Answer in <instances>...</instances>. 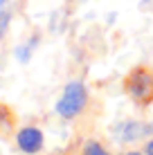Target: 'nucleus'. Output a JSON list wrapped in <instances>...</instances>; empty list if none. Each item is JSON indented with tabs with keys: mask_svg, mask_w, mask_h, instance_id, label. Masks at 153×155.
<instances>
[{
	"mask_svg": "<svg viewBox=\"0 0 153 155\" xmlns=\"http://www.w3.org/2000/svg\"><path fill=\"white\" fill-rule=\"evenodd\" d=\"M144 155H153V140H149L144 144Z\"/></svg>",
	"mask_w": 153,
	"mask_h": 155,
	"instance_id": "nucleus-9",
	"label": "nucleus"
},
{
	"mask_svg": "<svg viewBox=\"0 0 153 155\" xmlns=\"http://www.w3.org/2000/svg\"><path fill=\"white\" fill-rule=\"evenodd\" d=\"M88 104V90L81 81H70L63 88L59 101H56V113L63 119H72L86 108Z\"/></svg>",
	"mask_w": 153,
	"mask_h": 155,
	"instance_id": "nucleus-1",
	"label": "nucleus"
},
{
	"mask_svg": "<svg viewBox=\"0 0 153 155\" xmlns=\"http://www.w3.org/2000/svg\"><path fill=\"white\" fill-rule=\"evenodd\" d=\"M126 92L135 101H149L153 97V74L146 68H135L126 77Z\"/></svg>",
	"mask_w": 153,
	"mask_h": 155,
	"instance_id": "nucleus-2",
	"label": "nucleus"
},
{
	"mask_svg": "<svg viewBox=\"0 0 153 155\" xmlns=\"http://www.w3.org/2000/svg\"><path fill=\"white\" fill-rule=\"evenodd\" d=\"M16 144L23 153L27 155H34V153H41L43 151V144H45V137H43V130L36 126H25L16 133Z\"/></svg>",
	"mask_w": 153,
	"mask_h": 155,
	"instance_id": "nucleus-3",
	"label": "nucleus"
},
{
	"mask_svg": "<svg viewBox=\"0 0 153 155\" xmlns=\"http://www.w3.org/2000/svg\"><path fill=\"white\" fill-rule=\"evenodd\" d=\"M32 47H34V41L25 43V45H20V47H16V56L20 58V63H27V61H29V54H32Z\"/></svg>",
	"mask_w": 153,
	"mask_h": 155,
	"instance_id": "nucleus-6",
	"label": "nucleus"
},
{
	"mask_svg": "<svg viewBox=\"0 0 153 155\" xmlns=\"http://www.w3.org/2000/svg\"><path fill=\"white\" fill-rule=\"evenodd\" d=\"M7 25H9V14H2L0 16V41H2L5 31H7Z\"/></svg>",
	"mask_w": 153,
	"mask_h": 155,
	"instance_id": "nucleus-8",
	"label": "nucleus"
},
{
	"mask_svg": "<svg viewBox=\"0 0 153 155\" xmlns=\"http://www.w3.org/2000/svg\"><path fill=\"white\" fill-rule=\"evenodd\" d=\"M83 155H110L106 148L101 146L99 142H95V140H88L86 144H83Z\"/></svg>",
	"mask_w": 153,
	"mask_h": 155,
	"instance_id": "nucleus-5",
	"label": "nucleus"
},
{
	"mask_svg": "<svg viewBox=\"0 0 153 155\" xmlns=\"http://www.w3.org/2000/svg\"><path fill=\"white\" fill-rule=\"evenodd\" d=\"M144 124H140V121H126L117 128V140L122 142H133V140H140L142 135H144Z\"/></svg>",
	"mask_w": 153,
	"mask_h": 155,
	"instance_id": "nucleus-4",
	"label": "nucleus"
},
{
	"mask_svg": "<svg viewBox=\"0 0 153 155\" xmlns=\"http://www.w3.org/2000/svg\"><path fill=\"white\" fill-rule=\"evenodd\" d=\"M5 9H7V0H0V16L5 14Z\"/></svg>",
	"mask_w": 153,
	"mask_h": 155,
	"instance_id": "nucleus-10",
	"label": "nucleus"
},
{
	"mask_svg": "<svg viewBox=\"0 0 153 155\" xmlns=\"http://www.w3.org/2000/svg\"><path fill=\"white\" fill-rule=\"evenodd\" d=\"M7 124H9V110H7V106L0 104V128H5Z\"/></svg>",
	"mask_w": 153,
	"mask_h": 155,
	"instance_id": "nucleus-7",
	"label": "nucleus"
},
{
	"mask_svg": "<svg viewBox=\"0 0 153 155\" xmlns=\"http://www.w3.org/2000/svg\"><path fill=\"white\" fill-rule=\"evenodd\" d=\"M124 155H142V153H138V151H128V153H124Z\"/></svg>",
	"mask_w": 153,
	"mask_h": 155,
	"instance_id": "nucleus-11",
	"label": "nucleus"
}]
</instances>
